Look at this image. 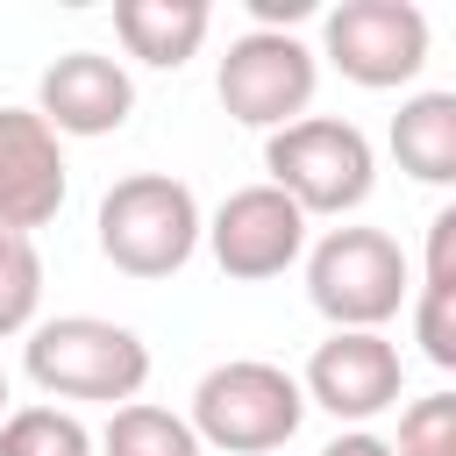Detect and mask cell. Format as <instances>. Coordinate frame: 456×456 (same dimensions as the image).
<instances>
[{
	"label": "cell",
	"mask_w": 456,
	"mask_h": 456,
	"mask_svg": "<svg viewBox=\"0 0 456 456\" xmlns=\"http://www.w3.org/2000/svg\"><path fill=\"white\" fill-rule=\"evenodd\" d=\"M306 299L328 328H385L413 299V264L385 228H328L306 249Z\"/></svg>",
	"instance_id": "5"
},
{
	"label": "cell",
	"mask_w": 456,
	"mask_h": 456,
	"mask_svg": "<svg viewBox=\"0 0 456 456\" xmlns=\"http://www.w3.org/2000/svg\"><path fill=\"white\" fill-rule=\"evenodd\" d=\"M207 249H214V264H221L228 278L264 285V278H278V271H292V264L306 256V214H299V200H285L271 178H264V185H242V192H228V200L214 207Z\"/></svg>",
	"instance_id": "9"
},
{
	"label": "cell",
	"mask_w": 456,
	"mask_h": 456,
	"mask_svg": "<svg viewBox=\"0 0 456 456\" xmlns=\"http://www.w3.org/2000/svg\"><path fill=\"white\" fill-rule=\"evenodd\" d=\"M299 420H306V385L285 363L228 356L192 385V428H200L207 449L264 456V449H285L299 435Z\"/></svg>",
	"instance_id": "3"
},
{
	"label": "cell",
	"mask_w": 456,
	"mask_h": 456,
	"mask_svg": "<svg viewBox=\"0 0 456 456\" xmlns=\"http://www.w3.org/2000/svg\"><path fill=\"white\" fill-rule=\"evenodd\" d=\"M392 157L420 185H456V93H413L392 114Z\"/></svg>",
	"instance_id": "13"
},
{
	"label": "cell",
	"mask_w": 456,
	"mask_h": 456,
	"mask_svg": "<svg viewBox=\"0 0 456 456\" xmlns=\"http://www.w3.org/2000/svg\"><path fill=\"white\" fill-rule=\"evenodd\" d=\"M36 306H43L36 235H7V228H0V342H7V335H36Z\"/></svg>",
	"instance_id": "16"
},
{
	"label": "cell",
	"mask_w": 456,
	"mask_h": 456,
	"mask_svg": "<svg viewBox=\"0 0 456 456\" xmlns=\"http://www.w3.org/2000/svg\"><path fill=\"white\" fill-rule=\"evenodd\" d=\"M200 449L207 442H200L192 413H171V406H150V399L121 406L100 435V456H200Z\"/></svg>",
	"instance_id": "14"
},
{
	"label": "cell",
	"mask_w": 456,
	"mask_h": 456,
	"mask_svg": "<svg viewBox=\"0 0 456 456\" xmlns=\"http://www.w3.org/2000/svg\"><path fill=\"white\" fill-rule=\"evenodd\" d=\"M93 228H100V256L121 278H171V271L192 264V249L207 235L192 185L171 178V171H128V178H114Z\"/></svg>",
	"instance_id": "2"
},
{
	"label": "cell",
	"mask_w": 456,
	"mask_h": 456,
	"mask_svg": "<svg viewBox=\"0 0 456 456\" xmlns=\"http://www.w3.org/2000/svg\"><path fill=\"white\" fill-rule=\"evenodd\" d=\"M314 86H321V64H314V50L292 28H249V36H235L228 57H221V71H214L221 107L242 128H264V135L306 121Z\"/></svg>",
	"instance_id": "6"
},
{
	"label": "cell",
	"mask_w": 456,
	"mask_h": 456,
	"mask_svg": "<svg viewBox=\"0 0 456 456\" xmlns=\"http://www.w3.org/2000/svg\"><path fill=\"white\" fill-rule=\"evenodd\" d=\"M249 7H256V21H264V28H278V21H299V14H306V0H249Z\"/></svg>",
	"instance_id": "21"
},
{
	"label": "cell",
	"mask_w": 456,
	"mask_h": 456,
	"mask_svg": "<svg viewBox=\"0 0 456 456\" xmlns=\"http://www.w3.org/2000/svg\"><path fill=\"white\" fill-rule=\"evenodd\" d=\"M420 271H428V285H420V292H449V299H456V207H442V214L428 221Z\"/></svg>",
	"instance_id": "19"
},
{
	"label": "cell",
	"mask_w": 456,
	"mask_h": 456,
	"mask_svg": "<svg viewBox=\"0 0 456 456\" xmlns=\"http://www.w3.org/2000/svg\"><path fill=\"white\" fill-rule=\"evenodd\" d=\"M0 456H93V435L71 406H14L0 420Z\"/></svg>",
	"instance_id": "15"
},
{
	"label": "cell",
	"mask_w": 456,
	"mask_h": 456,
	"mask_svg": "<svg viewBox=\"0 0 456 456\" xmlns=\"http://www.w3.org/2000/svg\"><path fill=\"white\" fill-rule=\"evenodd\" d=\"M21 370L50 399L121 413L150 385V342L121 321H100V314H57V321H36V335L21 342Z\"/></svg>",
	"instance_id": "1"
},
{
	"label": "cell",
	"mask_w": 456,
	"mask_h": 456,
	"mask_svg": "<svg viewBox=\"0 0 456 456\" xmlns=\"http://www.w3.org/2000/svg\"><path fill=\"white\" fill-rule=\"evenodd\" d=\"M64 135L36 107H0V228L36 235L64 214Z\"/></svg>",
	"instance_id": "10"
},
{
	"label": "cell",
	"mask_w": 456,
	"mask_h": 456,
	"mask_svg": "<svg viewBox=\"0 0 456 456\" xmlns=\"http://www.w3.org/2000/svg\"><path fill=\"white\" fill-rule=\"evenodd\" d=\"M264 171L285 200H299V214H356L378 185V150L356 121H335V114H306L278 135H264Z\"/></svg>",
	"instance_id": "4"
},
{
	"label": "cell",
	"mask_w": 456,
	"mask_h": 456,
	"mask_svg": "<svg viewBox=\"0 0 456 456\" xmlns=\"http://www.w3.org/2000/svg\"><path fill=\"white\" fill-rule=\"evenodd\" d=\"M0 420H7V370H0Z\"/></svg>",
	"instance_id": "22"
},
{
	"label": "cell",
	"mask_w": 456,
	"mask_h": 456,
	"mask_svg": "<svg viewBox=\"0 0 456 456\" xmlns=\"http://www.w3.org/2000/svg\"><path fill=\"white\" fill-rule=\"evenodd\" d=\"M36 114L57 135H114L135 114V78L100 50H64L36 78Z\"/></svg>",
	"instance_id": "11"
},
{
	"label": "cell",
	"mask_w": 456,
	"mask_h": 456,
	"mask_svg": "<svg viewBox=\"0 0 456 456\" xmlns=\"http://www.w3.org/2000/svg\"><path fill=\"white\" fill-rule=\"evenodd\" d=\"M413 342L428 363L456 370V299L449 292H413Z\"/></svg>",
	"instance_id": "18"
},
{
	"label": "cell",
	"mask_w": 456,
	"mask_h": 456,
	"mask_svg": "<svg viewBox=\"0 0 456 456\" xmlns=\"http://www.w3.org/2000/svg\"><path fill=\"white\" fill-rule=\"evenodd\" d=\"M321 57L363 93L413 86L428 64V14L413 0H342L321 21Z\"/></svg>",
	"instance_id": "7"
},
{
	"label": "cell",
	"mask_w": 456,
	"mask_h": 456,
	"mask_svg": "<svg viewBox=\"0 0 456 456\" xmlns=\"http://www.w3.org/2000/svg\"><path fill=\"white\" fill-rule=\"evenodd\" d=\"M299 385H306V406L363 428V420H378L385 406H399L406 363H399V342H392L385 328H328V342H314Z\"/></svg>",
	"instance_id": "8"
},
{
	"label": "cell",
	"mask_w": 456,
	"mask_h": 456,
	"mask_svg": "<svg viewBox=\"0 0 456 456\" xmlns=\"http://www.w3.org/2000/svg\"><path fill=\"white\" fill-rule=\"evenodd\" d=\"M399 456H456V392H428L399 413Z\"/></svg>",
	"instance_id": "17"
},
{
	"label": "cell",
	"mask_w": 456,
	"mask_h": 456,
	"mask_svg": "<svg viewBox=\"0 0 456 456\" xmlns=\"http://www.w3.org/2000/svg\"><path fill=\"white\" fill-rule=\"evenodd\" d=\"M321 456H399V449H392L385 435H370V428H349V435H335Z\"/></svg>",
	"instance_id": "20"
},
{
	"label": "cell",
	"mask_w": 456,
	"mask_h": 456,
	"mask_svg": "<svg viewBox=\"0 0 456 456\" xmlns=\"http://www.w3.org/2000/svg\"><path fill=\"white\" fill-rule=\"evenodd\" d=\"M207 28H214V7L207 0H114V36L150 71L192 64L200 43H207Z\"/></svg>",
	"instance_id": "12"
}]
</instances>
